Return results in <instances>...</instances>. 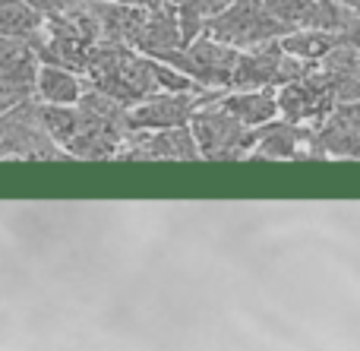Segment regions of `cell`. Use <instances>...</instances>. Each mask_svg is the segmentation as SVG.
I'll list each match as a JSON object with an SVG mask.
<instances>
[{
	"label": "cell",
	"mask_w": 360,
	"mask_h": 351,
	"mask_svg": "<svg viewBox=\"0 0 360 351\" xmlns=\"http://www.w3.org/2000/svg\"><path fill=\"white\" fill-rule=\"evenodd\" d=\"M86 76H89V82H92V89L111 95L127 111L162 92L158 73H155V57L143 54V51H136V48H127V44L101 42L98 48L92 51Z\"/></svg>",
	"instance_id": "obj_1"
},
{
	"label": "cell",
	"mask_w": 360,
	"mask_h": 351,
	"mask_svg": "<svg viewBox=\"0 0 360 351\" xmlns=\"http://www.w3.org/2000/svg\"><path fill=\"white\" fill-rule=\"evenodd\" d=\"M133 136L130 111L111 95L89 89L79 101V130L67 146L73 158H120Z\"/></svg>",
	"instance_id": "obj_2"
},
{
	"label": "cell",
	"mask_w": 360,
	"mask_h": 351,
	"mask_svg": "<svg viewBox=\"0 0 360 351\" xmlns=\"http://www.w3.org/2000/svg\"><path fill=\"white\" fill-rule=\"evenodd\" d=\"M193 136H196L199 155L215 158V162H234V158H250L256 146V130H250L247 124L234 117L231 111H224L218 105V92H212V98L196 111L190 124Z\"/></svg>",
	"instance_id": "obj_3"
},
{
	"label": "cell",
	"mask_w": 360,
	"mask_h": 351,
	"mask_svg": "<svg viewBox=\"0 0 360 351\" xmlns=\"http://www.w3.org/2000/svg\"><path fill=\"white\" fill-rule=\"evenodd\" d=\"M319 63H307L300 57L288 54L278 42H266L259 48L240 51V60L234 70L231 92H256V89H285L297 82L300 76L313 73Z\"/></svg>",
	"instance_id": "obj_4"
},
{
	"label": "cell",
	"mask_w": 360,
	"mask_h": 351,
	"mask_svg": "<svg viewBox=\"0 0 360 351\" xmlns=\"http://www.w3.org/2000/svg\"><path fill=\"white\" fill-rule=\"evenodd\" d=\"M205 35L237 51H250L266 42L285 38L288 29L272 16L266 0H234L221 16H215L205 25Z\"/></svg>",
	"instance_id": "obj_5"
},
{
	"label": "cell",
	"mask_w": 360,
	"mask_h": 351,
	"mask_svg": "<svg viewBox=\"0 0 360 351\" xmlns=\"http://www.w3.org/2000/svg\"><path fill=\"white\" fill-rule=\"evenodd\" d=\"M0 158H35V162L67 158V152L44 127L38 98L0 114Z\"/></svg>",
	"instance_id": "obj_6"
},
{
	"label": "cell",
	"mask_w": 360,
	"mask_h": 351,
	"mask_svg": "<svg viewBox=\"0 0 360 351\" xmlns=\"http://www.w3.org/2000/svg\"><path fill=\"white\" fill-rule=\"evenodd\" d=\"M237 60H240V51L237 48L215 42L209 35H199L184 51H174L165 63H171L180 73H186L205 92H231Z\"/></svg>",
	"instance_id": "obj_7"
},
{
	"label": "cell",
	"mask_w": 360,
	"mask_h": 351,
	"mask_svg": "<svg viewBox=\"0 0 360 351\" xmlns=\"http://www.w3.org/2000/svg\"><path fill=\"white\" fill-rule=\"evenodd\" d=\"M338 98L332 92L329 79L319 73V67L313 73L300 76L297 82L278 89V111L281 120H291L300 127H319L338 111Z\"/></svg>",
	"instance_id": "obj_8"
},
{
	"label": "cell",
	"mask_w": 360,
	"mask_h": 351,
	"mask_svg": "<svg viewBox=\"0 0 360 351\" xmlns=\"http://www.w3.org/2000/svg\"><path fill=\"white\" fill-rule=\"evenodd\" d=\"M212 98V92H158L143 105L130 108L133 130H177L190 127L196 111Z\"/></svg>",
	"instance_id": "obj_9"
},
{
	"label": "cell",
	"mask_w": 360,
	"mask_h": 351,
	"mask_svg": "<svg viewBox=\"0 0 360 351\" xmlns=\"http://www.w3.org/2000/svg\"><path fill=\"white\" fill-rule=\"evenodd\" d=\"M120 158H149V162H193L199 155L196 136L190 127H177V130H133L127 149Z\"/></svg>",
	"instance_id": "obj_10"
},
{
	"label": "cell",
	"mask_w": 360,
	"mask_h": 351,
	"mask_svg": "<svg viewBox=\"0 0 360 351\" xmlns=\"http://www.w3.org/2000/svg\"><path fill=\"white\" fill-rule=\"evenodd\" d=\"M316 127H300L291 120H272L256 130L250 158H316Z\"/></svg>",
	"instance_id": "obj_11"
},
{
	"label": "cell",
	"mask_w": 360,
	"mask_h": 351,
	"mask_svg": "<svg viewBox=\"0 0 360 351\" xmlns=\"http://www.w3.org/2000/svg\"><path fill=\"white\" fill-rule=\"evenodd\" d=\"M272 16L288 32L300 29H342L338 0H266Z\"/></svg>",
	"instance_id": "obj_12"
},
{
	"label": "cell",
	"mask_w": 360,
	"mask_h": 351,
	"mask_svg": "<svg viewBox=\"0 0 360 351\" xmlns=\"http://www.w3.org/2000/svg\"><path fill=\"white\" fill-rule=\"evenodd\" d=\"M184 48H186V38H184V29H180L174 4H165L158 10L146 13V25L139 32L136 51L155 57V60H168L174 51H184Z\"/></svg>",
	"instance_id": "obj_13"
},
{
	"label": "cell",
	"mask_w": 360,
	"mask_h": 351,
	"mask_svg": "<svg viewBox=\"0 0 360 351\" xmlns=\"http://www.w3.org/2000/svg\"><path fill=\"white\" fill-rule=\"evenodd\" d=\"M319 73L329 79L338 105H357L360 101V44L342 42L319 63Z\"/></svg>",
	"instance_id": "obj_14"
},
{
	"label": "cell",
	"mask_w": 360,
	"mask_h": 351,
	"mask_svg": "<svg viewBox=\"0 0 360 351\" xmlns=\"http://www.w3.org/2000/svg\"><path fill=\"white\" fill-rule=\"evenodd\" d=\"M218 105L231 111L250 130L272 124L281 117L278 111V89H256V92H218Z\"/></svg>",
	"instance_id": "obj_15"
},
{
	"label": "cell",
	"mask_w": 360,
	"mask_h": 351,
	"mask_svg": "<svg viewBox=\"0 0 360 351\" xmlns=\"http://www.w3.org/2000/svg\"><path fill=\"white\" fill-rule=\"evenodd\" d=\"M89 89H92L89 76L67 70V67H54V63H41L35 98L41 105H79Z\"/></svg>",
	"instance_id": "obj_16"
},
{
	"label": "cell",
	"mask_w": 360,
	"mask_h": 351,
	"mask_svg": "<svg viewBox=\"0 0 360 351\" xmlns=\"http://www.w3.org/2000/svg\"><path fill=\"white\" fill-rule=\"evenodd\" d=\"M48 16L29 4V0H0V35L22 38L32 48H38L44 38Z\"/></svg>",
	"instance_id": "obj_17"
},
{
	"label": "cell",
	"mask_w": 360,
	"mask_h": 351,
	"mask_svg": "<svg viewBox=\"0 0 360 351\" xmlns=\"http://www.w3.org/2000/svg\"><path fill=\"white\" fill-rule=\"evenodd\" d=\"M342 42L345 35L335 29H300V32H288L281 38V48L307 63H323Z\"/></svg>",
	"instance_id": "obj_18"
},
{
	"label": "cell",
	"mask_w": 360,
	"mask_h": 351,
	"mask_svg": "<svg viewBox=\"0 0 360 351\" xmlns=\"http://www.w3.org/2000/svg\"><path fill=\"white\" fill-rule=\"evenodd\" d=\"M35 10H41L44 16H63V13H73L79 6H89L95 0H29Z\"/></svg>",
	"instance_id": "obj_19"
},
{
	"label": "cell",
	"mask_w": 360,
	"mask_h": 351,
	"mask_svg": "<svg viewBox=\"0 0 360 351\" xmlns=\"http://www.w3.org/2000/svg\"><path fill=\"white\" fill-rule=\"evenodd\" d=\"M345 4H348V6H351V10H354V13H357V16H360V0H345Z\"/></svg>",
	"instance_id": "obj_20"
},
{
	"label": "cell",
	"mask_w": 360,
	"mask_h": 351,
	"mask_svg": "<svg viewBox=\"0 0 360 351\" xmlns=\"http://www.w3.org/2000/svg\"><path fill=\"white\" fill-rule=\"evenodd\" d=\"M354 108H357V111H360V101H357V105H354Z\"/></svg>",
	"instance_id": "obj_21"
}]
</instances>
